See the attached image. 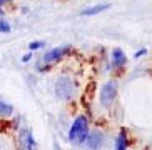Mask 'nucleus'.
Segmentation results:
<instances>
[{
	"label": "nucleus",
	"instance_id": "nucleus-1",
	"mask_svg": "<svg viewBox=\"0 0 152 150\" xmlns=\"http://www.w3.org/2000/svg\"><path fill=\"white\" fill-rule=\"evenodd\" d=\"M87 133H89V122L84 115H79L69 130V140L72 143H82L84 138L87 137Z\"/></svg>",
	"mask_w": 152,
	"mask_h": 150
},
{
	"label": "nucleus",
	"instance_id": "nucleus-2",
	"mask_svg": "<svg viewBox=\"0 0 152 150\" xmlns=\"http://www.w3.org/2000/svg\"><path fill=\"white\" fill-rule=\"evenodd\" d=\"M72 92H74V84L72 80L67 79V77H60L55 84V93L58 95V98L62 100H67V98L72 97Z\"/></svg>",
	"mask_w": 152,
	"mask_h": 150
},
{
	"label": "nucleus",
	"instance_id": "nucleus-3",
	"mask_svg": "<svg viewBox=\"0 0 152 150\" xmlns=\"http://www.w3.org/2000/svg\"><path fill=\"white\" fill-rule=\"evenodd\" d=\"M18 147L22 150H37L35 140H34V135L28 128H22L20 133H18Z\"/></svg>",
	"mask_w": 152,
	"mask_h": 150
},
{
	"label": "nucleus",
	"instance_id": "nucleus-4",
	"mask_svg": "<svg viewBox=\"0 0 152 150\" xmlns=\"http://www.w3.org/2000/svg\"><path fill=\"white\" fill-rule=\"evenodd\" d=\"M115 93H117V84L115 82H107L102 87V90H100V102H102V105H110L112 100L115 98Z\"/></svg>",
	"mask_w": 152,
	"mask_h": 150
},
{
	"label": "nucleus",
	"instance_id": "nucleus-5",
	"mask_svg": "<svg viewBox=\"0 0 152 150\" xmlns=\"http://www.w3.org/2000/svg\"><path fill=\"white\" fill-rule=\"evenodd\" d=\"M102 133L100 132H92V133H87V137L84 138L85 143H82V147L87 150H97L100 149L102 145Z\"/></svg>",
	"mask_w": 152,
	"mask_h": 150
},
{
	"label": "nucleus",
	"instance_id": "nucleus-6",
	"mask_svg": "<svg viewBox=\"0 0 152 150\" xmlns=\"http://www.w3.org/2000/svg\"><path fill=\"white\" fill-rule=\"evenodd\" d=\"M69 47H57V49H52L49 50V52L44 55V58H42V62L44 63H52V62H57L58 58L62 57L64 53L67 52Z\"/></svg>",
	"mask_w": 152,
	"mask_h": 150
},
{
	"label": "nucleus",
	"instance_id": "nucleus-7",
	"mask_svg": "<svg viewBox=\"0 0 152 150\" xmlns=\"http://www.w3.org/2000/svg\"><path fill=\"white\" fill-rule=\"evenodd\" d=\"M127 62V57H125V53L122 52L121 49H114L112 50V65L114 67H121Z\"/></svg>",
	"mask_w": 152,
	"mask_h": 150
},
{
	"label": "nucleus",
	"instance_id": "nucleus-8",
	"mask_svg": "<svg viewBox=\"0 0 152 150\" xmlns=\"http://www.w3.org/2000/svg\"><path fill=\"white\" fill-rule=\"evenodd\" d=\"M110 5L109 4H102V5H95V7H90V9H85V10H82V15H95V13H99V12H104V10H107Z\"/></svg>",
	"mask_w": 152,
	"mask_h": 150
},
{
	"label": "nucleus",
	"instance_id": "nucleus-9",
	"mask_svg": "<svg viewBox=\"0 0 152 150\" xmlns=\"http://www.w3.org/2000/svg\"><path fill=\"white\" fill-rule=\"evenodd\" d=\"M125 149H127V137H125V132H121L115 140V150H125Z\"/></svg>",
	"mask_w": 152,
	"mask_h": 150
},
{
	"label": "nucleus",
	"instance_id": "nucleus-10",
	"mask_svg": "<svg viewBox=\"0 0 152 150\" xmlns=\"http://www.w3.org/2000/svg\"><path fill=\"white\" fill-rule=\"evenodd\" d=\"M12 112H14V107L0 100V117H9V115H12Z\"/></svg>",
	"mask_w": 152,
	"mask_h": 150
},
{
	"label": "nucleus",
	"instance_id": "nucleus-11",
	"mask_svg": "<svg viewBox=\"0 0 152 150\" xmlns=\"http://www.w3.org/2000/svg\"><path fill=\"white\" fill-rule=\"evenodd\" d=\"M44 42H42V40H37V42H32L30 45H28V49H30V52L32 50H37V49H42V47H44Z\"/></svg>",
	"mask_w": 152,
	"mask_h": 150
},
{
	"label": "nucleus",
	"instance_id": "nucleus-12",
	"mask_svg": "<svg viewBox=\"0 0 152 150\" xmlns=\"http://www.w3.org/2000/svg\"><path fill=\"white\" fill-rule=\"evenodd\" d=\"M0 32H4V33H9V32H10L9 22H5V20H0Z\"/></svg>",
	"mask_w": 152,
	"mask_h": 150
},
{
	"label": "nucleus",
	"instance_id": "nucleus-13",
	"mask_svg": "<svg viewBox=\"0 0 152 150\" xmlns=\"http://www.w3.org/2000/svg\"><path fill=\"white\" fill-rule=\"evenodd\" d=\"M30 58H32V53H27V55H23V57H22V60H23V62H28Z\"/></svg>",
	"mask_w": 152,
	"mask_h": 150
},
{
	"label": "nucleus",
	"instance_id": "nucleus-14",
	"mask_svg": "<svg viewBox=\"0 0 152 150\" xmlns=\"http://www.w3.org/2000/svg\"><path fill=\"white\" fill-rule=\"evenodd\" d=\"M145 52H147V50H145V49H142V50H140V52H137V53H135V57H140V55H145Z\"/></svg>",
	"mask_w": 152,
	"mask_h": 150
},
{
	"label": "nucleus",
	"instance_id": "nucleus-15",
	"mask_svg": "<svg viewBox=\"0 0 152 150\" xmlns=\"http://www.w3.org/2000/svg\"><path fill=\"white\" fill-rule=\"evenodd\" d=\"M2 4H4V0H0V5H2Z\"/></svg>",
	"mask_w": 152,
	"mask_h": 150
},
{
	"label": "nucleus",
	"instance_id": "nucleus-16",
	"mask_svg": "<svg viewBox=\"0 0 152 150\" xmlns=\"http://www.w3.org/2000/svg\"><path fill=\"white\" fill-rule=\"evenodd\" d=\"M4 2H9V0H4Z\"/></svg>",
	"mask_w": 152,
	"mask_h": 150
}]
</instances>
